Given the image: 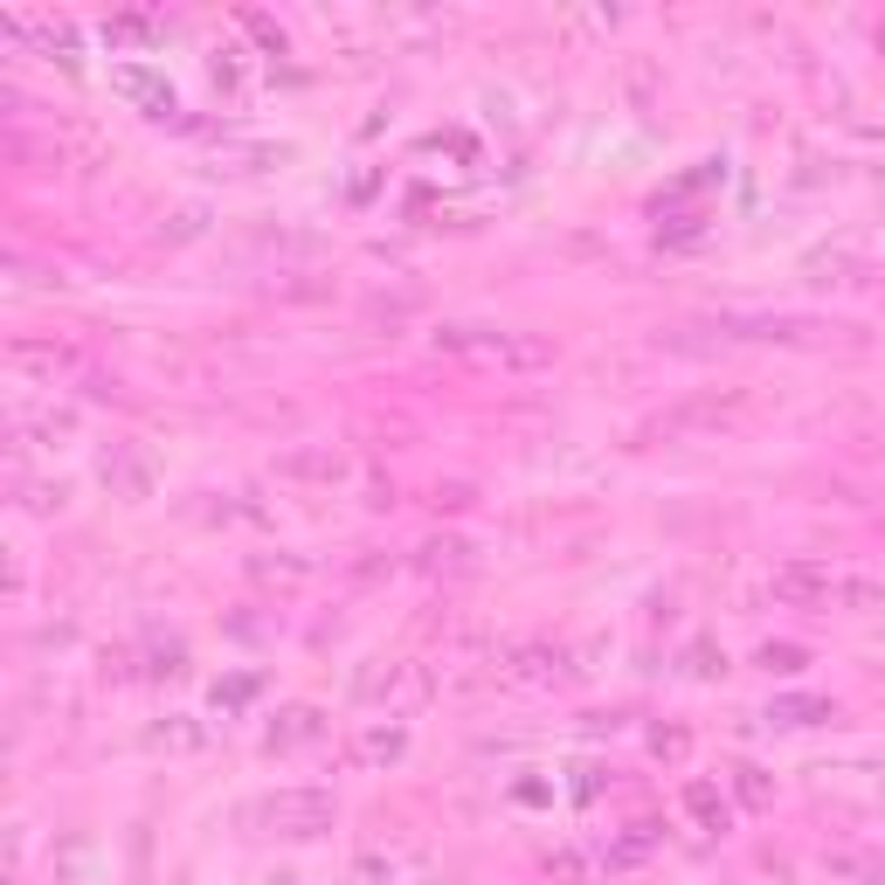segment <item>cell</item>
I'll return each mask as SVG.
<instances>
[{"label": "cell", "instance_id": "obj_7", "mask_svg": "<svg viewBox=\"0 0 885 885\" xmlns=\"http://www.w3.org/2000/svg\"><path fill=\"white\" fill-rule=\"evenodd\" d=\"M733 788H741V802H768V775L761 768H733Z\"/></svg>", "mask_w": 885, "mask_h": 885}, {"label": "cell", "instance_id": "obj_9", "mask_svg": "<svg viewBox=\"0 0 885 885\" xmlns=\"http://www.w3.org/2000/svg\"><path fill=\"white\" fill-rule=\"evenodd\" d=\"M761 665H768V671H796V665H802V650H796V644H782V650L768 644V650H761Z\"/></svg>", "mask_w": 885, "mask_h": 885}, {"label": "cell", "instance_id": "obj_4", "mask_svg": "<svg viewBox=\"0 0 885 885\" xmlns=\"http://www.w3.org/2000/svg\"><path fill=\"white\" fill-rule=\"evenodd\" d=\"M285 470L291 478H339L346 457H339V450H305V457H285Z\"/></svg>", "mask_w": 885, "mask_h": 885}, {"label": "cell", "instance_id": "obj_8", "mask_svg": "<svg viewBox=\"0 0 885 885\" xmlns=\"http://www.w3.org/2000/svg\"><path fill=\"white\" fill-rule=\"evenodd\" d=\"M361 755H402V726H388V733L374 726L367 741H361Z\"/></svg>", "mask_w": 885, "mask_h": 885}, {"label": "cell", "instance_id": "obj_5", "mask_svg": "<svg viewBox=\"0 0 885 885\" xmlns=\"http://www.w3.org/2000/svg\"><path fill=\"white\" fill-rule=\"evenodd\" d=\"M768 720H782V726H817V720H831V706H823V699H782V706H768Z\"/></svg>", "mask_w": 885, "mask_h": 885}, {"label": "cell", "instance_id": "obj_2", "mask_svg": "<svg viewBox=\"0 0 885 885\" xmlns=\"http://www.w3.org/2000/svg\"><path fill=\"white\" fill-rule=\"evenodd\" d=\"M775 602H796V609H809V602H837V574L831 568H817V560H788V568H775Z\"/></svg>", "mask_w": 885, "mask_h": 885}, {"label": "cell", "instance_id": "obj_3", "mask_svg": "<svg viewBox=\"0 0 885 885\" xmlns=\"http://www.w3.org/2000/svg\"><path fill=\"white\" fill-rule=\"evenodd\" d=\"M305 741H318V712L312 706H291L285 726H270V747H305Z\"/></svg>", "mask_w": 885, "mask_h": 885}, {"label": "cell", "instance_id": "obj_6", "mask_svg": "<svg viewBox=\"0 0 885 885\" xmlns=\"http://www.w3.org/2000/svg\"><path fill=\"white\" fill-rule=\"evenodd\" d=\"M685 802L699 809V817L712 823V831H726V802H712V788H706V782H692V788H685Z\"/></svg>", "mask_w": 885, "mask_h": 885}, {"label": "cell", "instance_id": "obj_1", "mask_svg": "<svg viewBox=\"0 0 885 885\" xmlns=\"http://www.w3.org/2000/svg\"><path fill=\"white\" fill-rule=\"evenodd\" d=\"M263 823H277L285 837H318L332 823V796L326 788H277V796L263 802Z\"/></svg>", "mask_w": 885, "mask_h": 885}]
</instances>
